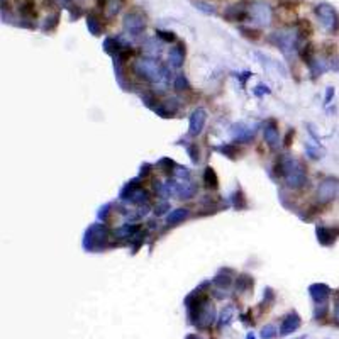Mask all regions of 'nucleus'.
Returning a JSON list of instances; mask_svg holds the SVG:
<instances>
[{
	"label": "nucleus",
	"instance_id": "nucleus-30",
	"mask_svg": "<svg viewBox=\"0 0 339 339\" xmlns=\"http://www.w3.org/2000/svg\"><path fill=\"white\" fill-rule=\"evenodd\" d=\"M241 32H242V36H246V38H249V39H258L260 38V31L258 29H248V27H244V29H241Z\"/></svg>",
	"mask_w": 339,
	"mask_h": 339
},
{
	"label": "nucleus",
	"instance_id": "nucleus-25",
	"mask_svg": "<svg viewBox=\"0 0 339 339\" xmlns=\"http://www.w3.org/2000/svg\"><path fill=\"white\" fill-rule=\"evenodd\" d=\"M156 34L163 43H175L176 41V36L173 34V32H170V31H161V29H158Z\"/></svg>",
	"mask_w": 339,
	"mask_h": 339
},
{
	"label": "nucleus",
	"instance_id": "nucleus-6",
	"mask_svg": "<svg viewBox=\"0 0 339 339\" xmlns=\"http://www.w3.org/2000/svg\"><path fill=\"white\" fill-rule=\"evenodd\" d=\"M338 190H339V185L336 180H333V178L324 180V182H320V185L317 189V200L322 202V204H327V202H331L336 197Z\"/></svg>",
	"mask_w": 339,
	"mask_h": 339
},
{
	"label": "nucleus",
	"instance_id": "nucleus-37",
	"mask_svg": "<svg viewBox=\"0 0 339 339\" xmlns=\"http://www.w3.org/2000/svg\"><path fill=\"white\" fill-rule=\"evenodd\" d=\"M302 339H305V338H302Z\"/></svg>",
	"mask_w": 339,
	"mask_h": 339
},
{
	"label": "nucleus",
	"instance_id": "nucleus-12",
	"mask_svg": "<svg viewBox=\"0 0 339 339\" xmlns=\"http://www.w3.org/2000/svg\"><path fill=\"white\" fill-rule=\"evenodd\" d=\"M224 17H226L227 21L242 22V21L249 19V9H246L242 3H239V5H233V7H229V9H226Z\"/></svg>",
	"mask_w": 339,
	"mask_h": 339
},
{
	"label": "nucleus",
	"instance_id": "nucleus-1",
	"mask_svg": "<svg viewBox=\"0 0 339 339\" xmlns=\"http://www.w3.org/2000/svg\"><path fill=\"white\" fill-rule=\"evenodd\" d=\"M283 176H285V185L289 189H300L307 182L305 167L300 161L292 160V158L283 160Z\"/></svg>",
	"mask_w": 339,
	"mask_h": 339
},
{
	"label": "nucleus",
	"instance_id": "nucleus-11",
	"mask_svg": "<svg viewBox=\"0 0 339 339\" xmlns=\"http://www.w3.org/2000/svg\"><path fill=\"white\" fill-rule=\"evenodd\" d=\"M302 320H300V315L295 314V312H290L285 319H283V324H282V329H280V334L282 336H289V334H293L295 331L300 327Z\"/></svg>",
	"mask_w": 339,
	"mask_h": 339
},
{
	"label": "nucleus",
	"instance_id": "nucleus-31",
	"mask_svg": "<svg viewBox=\"0 0 339 339\" xmlns=\"http://www.w3.org/2000/svg\"><path fill=\"white\" fill-rule=\"evenodd\" d=\"M195 7H198V10H204V12H207V14L216 12L214 9H211V5H207V3H204V2H195Z\"/></svg>",
	"mask_w": 339,
	"mask_h": 339
},
{
	"label": "nucleus",
	"instance_id": "nucleus-33",
	"mask_svg": "<svg viewBox=\"0 0 339 339\" xmlns=\"http://www.w3.org/2000/svg\"><path fill=\"white\" fill-rule=\"evenodd\" d=\"M334 317H336V320L339 322V293L336 295V309H334Z\"/></svg>",
	"mask_w": 339,
	"mask_h": 339
},
{
	"label": "nucleus",
	"instance_id": "nucleus-20",
	"mask_svg": "<svg viewBox=\"0 0 339 339\" xmlns=\"http://www.w3.org/2000/svg\"><path fill=\"white\" fill-rule=\"evenodd\" d=\"M87 25H88V29H90L92 34H95V36H100L102 32H104V25H102V22L98 21V17L95 16V14H90V16L87 17Z\"/></svg>",
	"mask_w": 339,
	"mask_h": 339
},
{
	"label": "nucleus",
	"instance_id": "nucleus-22",
	"mask_svg": "<svg viewBox=\"0 0 339 339\" xmlns=\"http://www.w3.org/2000/svg\"><path fill=\"white\" fill-rule=\"evenodd\" d=\"M231 197H233V198H231V204H233L234 209H242V207H244V194L241 192V189L236 190Z\"/></svg>",
	"mask_w": 339,
	"mask_h": 339
},
{
	"label": "nucleus",
	"instance_id": "nucleus-16",
	"mask_svg": "<svg viewBox=\"0 0 339 339\" xmlns=\"http://www.w3.org/2000/svg\"><path fill=\"white\" fill-rule=\"evenodd\" d=\"M233 275H234L233 270H229V268H222V270L217 273L214 282H216V285L219 287V289H229L231 283H233V278H231Z\"/></svg>",
	"mask_w": 339,
	"mask_h": 339
},
{
	"label": "nucleus",
	"instance_id": "nucleus-24",
	"mask_svg": "<svg viewBox=\"0 0 339 339\" xmlns=\"http://www.w3.org/2000/svg\"><path fill=\"white\" fill-rule=\"evenodd\" d=\"M158 165L165 170V173H175V170H176L175 161H171L170 158H163V160H160V163Z\"/></svg>",
	"mask_w": 339,
	"mask_h": 339
},
{
	"label": "nucleus",
	"instance_id": "nucleus-15",
	"mask_svg": "<svg viewBox=\"0 0 339 339\" xmlns=\"http://www.w3.org/2000/svg\"><path fill=\"white\" fill-rule=\"evenodd\" d=\"M122 0H100V9L104 10L105 19H112L121 12Z\"/></svg>",
	"mask_w": 339,
	"mask_h": 339
},
{
	"label": "nucleus",
	"instance_id": "nucleus-28",
	"mask_svg": "<svg viewBox=\"0 0 339 339\" xmlns=\"http://www.w3.org/2000/svg\"><path fill=\"white\" fill-rule=\"evenodd\" d=\"M175 87H176V90H187V88L190 87L189 82H187V78L183 75H176V78H175Z\"/></svg>",
	"mask_w": 339,
	"mask_h": 339
},
{
	"label": "nucleus",
	"instance_id": "nucleus-10",
	"mask_svg": "<svg viewBox=\"0 0 339 339\" xmlns=\"http://www.w3.org/2000/svg\"><path fill=\"white\" fill-rule=\"evenodd\" d=\"M309 292H311V297H312V300H314V304H327L331 289L327 285H324V283H314V285H311Z\"/></svg>",
	"mask_w": 339,
	"mask_h": 339
},
{
	"label": "nucleus",
	"instance_id": "nucleus-35",
	"mask_svg": "<svg viewBox=\"0 0 339 339\" xmlns=\"http://www.w3.org/2000/svg\"><path fill=\"white\" fill-rule=\"evenodd\" d=\"M185 339H202V338L197 336V334H190V336H187Z\"/></svg>",
	"mask_w": 339,
	"mask_h": 339
},
{
	"label": "nucleus",
	"instance_id": "nucleus-21",
	"mask_svg": "<svg viewBox=\"0 0 339 339\" xmlns=\"http://www.w3.org/2000/svg\"><path fill=\"white\" fill-rule=\"evenodd\" d=\"M217 151H220V153L224 154V156H227V158H239L242 154V149H241V146H238V145H226V146H220V148H217Z\"/></svg>",
	"mask_w": 339,
	"mask_h": 339
},
{
	"label": "nucleus",
	"instance_id": "nucleus-27",
	"mask_svg": "<svg viewBox=\"0 0 339 339\" xmlns=\"http://www.w3.org/2000/svg\"><path fill=\"white\" fill-rule=\"evenodd\" d=\"M56 24H58V14H56V16H49V17H48L46 22L43 24V29H44V31L49 32V31H53V29L56 27Z\"/></svg>",
	"mask_w": 339,
	"mask_h": 339
},
{
	"label": "nucleus",
	"instance_id": "nucleus-13",
	"mask_svg": "<svg viewBox=\"0 0 339 339\" xmlns=\"http://www.w3.org/2000/svg\"><path fill=\"white\" fill-rule=\"evenodd\" d=\"M178 109V100L176 98H168V100H161L160 105L154 107V112L160 117H173Z\"/></svg>",
	"mask_w": 339,
	"mask_h": 339
},
{
	"label": "nucleus",
	"instance_id": "nucleus-5",
	"mask_svg": "<svg viewBox=\"0 0 339 339\" xmlns=\"http://www.w3.org/2000/svg\"><path fill=\"white\" fill-rule=\"evenodd\" d=\"M249 9V19L260 25H268L271 21V9L265 2H253Z\"/></svg>",
	"mask_w": 339,
	"mask_h": 339
},
{
	"label": "nucleus",
	"instance_id": "nucleus-3",
	"mask_svg": "<svg viewBox=\"0 0 339 339\" xmlns=\"http://www.w3.org/2000/svg\"><path fill=\"white\" fill-rule=\"evenodd\" d=\"M315 16L320 21V25L327 32L339 31V14L336 12V9L333 5H329V3H319L315 7Z\"/></svg>",
	"mask_w": 339,
	"mask_h": 339
},
{
	"label": "nucleus",
	"instance_id": "nucleus-7",
	"mask_svg": "<svg viewBox=\"0 0 339 339\" xmlns=\"http://www.w3.org/2000/svg\"><path fill=\"white\" fill-rule=\"evenodd\" d=\"M205 119H207V112H205L202 107L195 109L194 112L190 114V119H189V131L190 136H198L204 129Z\"/></svg>",
	"mask_w": 339,
	"mask_h": 339
},
{
	"label": "nucleus",
	"instance_id": "nucleus-18",
	"mask_svg": "<svg viewBox=\"0 0 339 339\" xmlns=\"http://www.w3.org/2000/svg\"><path fill=\"white\" fill-rule=\"evenodd\" d=\"M204 185L207 189H217L219 187V178H217V173L214 171L212 167H207L204 170Z\"/></svg>",
	"mask_w": 339,
	"mask_h": 339
},
{
	"label": "nucleus",
	"instance_id": "nucleus-36",
	"mask_svg": "<svg viewBox=\"0 0 339 339\" xmlns=\"http://www.w3.org/2000/svg\"><path fill=\"white\" fill-rule=\"evenodd\" d=\"M246 339H254V336H253V334H248V338H246Z\"/></svg>",
	"mask_w": 339,
	"mask_h": 339
},
{
	"label": "nucleus",
	"instance_id": "nucleus-17",
	"mask_svg": "<svg viewBox=\"0 0 339 339\" xmlns=\"http://www.w3.org/2000/svg\"><path fill=\"white\" fill-rule=\"evenodd\" d=\"M189 216H190V212L187 211V209H176V211H173L167 217V224H168V226H175V224L183 222V220H185Z\"/></svg>",
	"mask_w": 339,
	"mask_h": 339
},
{
	"label": "nucleus",
	"instance_id": "nucleus-29",
	"mask_svg": "<svg viewBox=\"0 0 339 339\" xmlns=\"http://www.w3.org/2000/svg\"><path fill=\"white\" fill-rule=\"evenodd\" d=\"M189 154L192 156V161H194V163H198V161H200V149H198V146L197 145H190L189 146Z\"/></svg>",
	"mask_w": 339,
	"mask_h": 339
},
{
	"label": "nucleus",
	"instance_id": "nucleus-9",
	"mask_svg": "<svg viewBox=\"0 0 339 339\" xmlns=\"http://www.w3.org/2000/svg\"><path fill=\"white\" fill-rule=\"evenodd\" d=\"M263 138L271 148H278L280 146V132L278 127H276L275 121H268L263 127Z\"/></svg>",
	"mask_w": 339,
	"mask_h": 339
},
{
	"label": "nucleus",
	"instance_id": "nucleus-2",
	"mask_svg": "<svg viewBox=\"0 0 339 339\" xmlns=\"http://www.w3.org/2000/svg\"><path fill=\"white\" fill-rule=\"evenodd\" d=\"M134 72L139 76H143L145 80H148L151 83H158L163 80V76L167 78L168 72L167 68H163L161 65H158L153 58H146V60H139L134 65Z\"/></svg>",
	"mask_w": 339,
	"mask_h": 339
},
{
	"label": "nucleus",
	"instance_id": "nucleus-23",
	"mask_svg": "<svg viewBox=\"0 0 339 339\" xmlns=\"http://www.w3.org/2000/svg\"><path fill=\"white\" fill-rule=\"evenodd\" d=\"M261 339H275L276 338V327L271 326V324H268V326H265L263 329H261Z\"/></svg>",
	"mask_w": 339,
	"mask_h": 339
},
{
	"label": "nucleus",
	"instance_id": "nucleus-32",
	"mask_svg": "<svg viewBox=\"0 0 339 339\" xmlns=\"http://www.w3.org/2000/svg\"><path fill=\"white\" fill-rule=\"evenodd\" d=\"M293 134H295V131H293V129H292V131H289V134L285 136V139H283V145H285L287 148H289V146L292 145V138H293Z\"/></svg>",
	"mask_w": 339,
	"mask_h": 339
},
{
	"label": "nucleus",
	"instance_id": "nucleus-26",
	"mask_svg": "<svg viewBox=\"0 0 339 339\" xmlns=\"http://www.w3.org/2000/svg\"><path fill=\"white\" fill-rule=\"evenodd\" d=\"M231 317H233V307H227L226 311L220 314V317H219V320H217V322H219V326L222 327V326H226V324L229 322Z\"/></svg>",
	"mask_w": 339,
	"mask_h": 339
},
{
	"label": "nucleus",
	"instance_id": "nucleus-19",
	"mask_svg": "<svg viewBox=\"0 0 339 339\" xmlns=\"http://www.w3.org/2000/svg\"><path fill=\"white\" fill-rule=\"evenodd\" d=\"M253 278L249 275H241L238 280H236V292L242 293V292H249L253 289Z\"/></svg>",
	"mask_w": 339,
	"mask_h": 339
},
{
	"label": "nucleus",
	"instance_id": "nucleus-34",
	"mask_svg": "<svg viewBox=\"0 0 339 339\" xmlns=\"http://www.w3.org/2000/svg\"><path fill=\"white\" fill-rule=\"evenodd\" d=\"M75 2H76V0H66V5H68V9H73V7H76Z\"/></svg>",
	"mask_w": 339,
	"mask_h": 339
},
{
	"label": "nucleus",
	"instance_id": "nucleus-4",
	"mask_svg": "<svg viewBox=\"0 0 339 339\" xmlns=\"http://www.w3.org/2000/svg\"><path fill=\"white\" fill-rule=\"evenodd\" d=\"M124 29L132 36H141L146 29V17L145 14L138 12V10H132L127 12L124 17Z\"/></svg>",
	"mask_w": 339,
	"mask_h": 339
},
{
	"label": "nucleus",
	"instance_id": "nucleus-14",
	"mask_svg": "<svg viewBox=\"0 0 339 339\" xmlns=\"http://www.w3.org/2000/svg\"><path fill=\"white\" fill-rule=\"evenodd\" d=\"M185 54H187V49H185V44L180 43L178 46L171 48L170 49V54H168V61L171 66H175V68H180V66L183 65V61H185Z\"/></svg>",
	"mask_w": 339,
	"mask_h": 339
},
{
	"label": "nucleus",
	"instance_id": "nucleus-8",
	"mask_svg": "<svg viewBox=\"0 0 339 339\" xmlns=\"http://www.w3.org/2000/svg\"><path fill=\"white\" fill-rule=\"evenodd\" d=\"M315 234L322 246H331L334 241L339 238V227H324L317 226L315 227Z\"/></svg>",
	"mask_w": 339,
	"mask_h": 339
}]
</instances>
